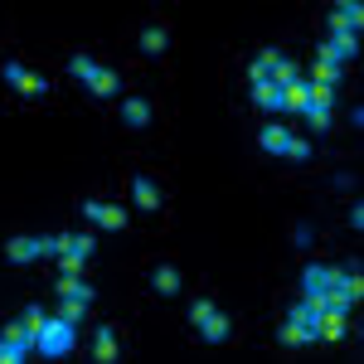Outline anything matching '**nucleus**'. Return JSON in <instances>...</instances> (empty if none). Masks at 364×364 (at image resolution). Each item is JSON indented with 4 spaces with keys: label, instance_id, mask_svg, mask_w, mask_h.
Wrapping results in <instances>:
<instances>
[{
    "label": "nucleus",
    "instance_id": "obj_1",
    "mask_svg": "<svg viewBox=\"0 0 364 364\" xmlns=\"http://www.w3.org/2000/svg\"><path fill=\"white\" fill-rule=\"evenodd\" d=\"M73 336H78V326H68V321H44V331H39V340H34V350L44 355V360H63L68 350H73Z\"/></svg>",
    "mask_w": 364,
    "mask_h": 364
},
{
    "label": "nucleus",
    "instance_id": "obj_2",
    "mask_svg": "<svg viewBox=\"0 0 364 364\" xmlns=\"http://www.w3.org/2000/svg\"><path fill=\"white\" fill-rule=\"evenodd\" d=\"M355 54H360V39H355L350 29H336V34L321 44V63H350Z\"/></svg>",
    "mask_w": 364,
    "mask_h": 364
},
{
    "label": "nucleus",
    "instance_id": "obj_3",
    "mask_svg": "<svg viewBox=\"0 0 364 364\" xmlns=\"http://www.w3.org/2000/svg\"><path fill=\"white\" fill-rule=\"evenodd\" d=\"M336 282H340V272H336V267H321V262H311L306 272H301V287H306V296H326Z\"/></svg>",
    "mask_w": 364,
    "mask_h": 364
},
{
    "label": "nucleus",
    "instance_id": "obj_4",
    "mask_svg": "<svg viewBox=\"0 0 364 364\" xmlns=\"http://www.w3.org/2000/svg\"><path fill=\"white\" fill-rule=\"evenodd\" d=\"M5 78H10V83L20 87L25 97H44V92H49V83H44V78H34V73H29L25 63H5Z\"/></svg>",
    "mask_w": 364,
    "mask_h": 364
},
{
    "label": "nucleus",
    "instance_id": "obj_5",
    "mask_svg": "<svg viewBox=\"0 0 364 364\" xmlns=\"http://www.w3.org/2000/svg\"><path fill=\"white\" fill-rule=\"evenodd\" d=\"M83 214L92 219V224H102V228H122V224H127V209H117V204H97V199H87Z\"/></svg>",
    "mask_w": 364,
    "mask_h": 364
},
{
    "label": "nucleus",
    "instance_id": "obj_6",
    "mask_svg": "<svg viewBox=\"0 0 364 364\" xmlns=\"http://www.w3.org/2000/svg\"><path fill=\"white\" fill-rule=\"evenodd\" d=\"M0 345H10V350H20V355H29V350H34V331H29L25 321H10V326L0 331Z\"/></svg>",
    "mask_w": 364,
    "mask_h": 364
},
{
    "label": "nucleus",
    "instance_id": "obj_7",
    "mask_svg": "<svg viewBox=\"0 0 364 364\" xmlns=\"http://www.w3.org/2000/svg\"><path fill=\"white\" fill-rule=\"evenodd\" d=\"M287 141H291V132H287V127H277V122H267V127L257 132V146H262V151H272V156H282V151H287Z\"/></svg>",
    "mask_w": 364,
    "mask_h": 364
},
{
    "label": "nucleus",
    "instance_id": "obj_8",
    "mask_svg": "<svg viewBox=\"0 0 364 364\" xmlns=\"http://www.w3.org/2000/svg\"><path fill=\"white\" fill-rule=\"evenodd\" d=\"M306 102H311V83L306 78H296L291 87H282V107H287V112H306Z\"/></svg>",
    "mask_w": 364,
    "mask_h": 364
},
{
    "label": "nucleus",
    "instance_id": "obj_9",
    "mask_svg": "<svg viewBox=\"0 0 364 364\" xmlns=\"http://www.w3.org/2000/svg\"><path fill=\"white\" fill-rule=\"evenodd\" d=\"M5 257L10 262H39V238H10L5 243Z\"/></svg>",
    "mask_w": 364,
    "mask_h": 364
},
{
    "label": "nucleus",
    "instance_id": "obj_10",
    "mask_svg": "<svg viewBox=\"0 0 364 364\" xmlns=\"http://www.w3.org/2000/svg\"><path fill=\"white\" fill-rule=\"evenodd\" d=\"M92 355H97V364H117V336H112V326H97Z\"/></svg>",
    "mask_w": 364,
    "mask_h": 364
},
{
    "label": "nucleus",
    "instance_id": "obj_11",
    "mask_svg": "<svg viewBox=\"0 0 364 364\" xmlns=\"http://www.w3.org/2000/svg\"><path fill=\"white\" fill-rule=\"evenodd\" d=\"M252 102H257L262 112H282V87L272 83V78H267V83H257V87H252Z\"/></svg>",
    "mask_w": 364,
    "mask_h": 364
},
{
    "label": "nucleus",
    "instance_id": "obj_12",
    "mask_svg": "<svg viewBox=\"0 0 364 364\" xmlns=\"http://www.w3.org/2000/svg\"><path fill=\"white\" fill-rule=\"evenodd\" d=\"M58 296H63V301H92V287H87L83 277H63L58 282Z\"/></svg>",
    "mask_w": 364,
    "mask_h": 364
},
{
    "label": "nucleus",
    "instance_id": "obj_13",
    "mask_svg": "<svg viewBox=\"0 0 364 364\" xmlns=\"http://www.w3.org/2000/svg\"><path fill=\"white\" fill-rule=\"evenodd\" d=\"M316 336L340 340V336H345V316H340V311H321V321H316Z\"/></svg>",
    "mask_w": 364,
    "mask_h": 364
},
{
    "label": "nucleus",
    "instance_id": "obj_14",
    "mask_svg": "<svg viewBox=\"0 0 364 364\" xmlns=\"http://www.w3.org/2000/svg\"><path fill=\"white\" fill-rule=\"evenodd\" d=\"M132 195H136V204H141V209H151V214L161 209V190H156V185L146 180V175H141L136 185H132Z\"/></svg>",
    "mask_w": 364,
    "mask_h": 364
},
{
    "label": "nucleus",
    "instance_id": "obj_15",
    "mask_svg": "<svg viewBox=\"0 0 364 364\" xmlns=\"http://www.w3.org/2000/svg\"><path fill=\"white\" fill-rule=\"evenodd\" d=\"M151 287H156L161 296H175V291H180V272H175V267H156V272H151Z\"/></svg>",
    "mask_w": 364,
    "mask_h": 364
},
{
    "label": "nucleus",
    "instance_id": "obj_16",
    "mask_svg": "<svg viewBox=\"0 0 364 364\" xmlns=\"http://www.w3.org/2000/svg\"><path fill=\"white\" fill-rule=\"evenodd\" d=\"M87 87H92V97H112L117 92V73L112 68H97V73L87 78Z\"/></svg>",
    "mask_w": 364,
    "mask_h": 364
},
{
    "label": "nucleus",
    "instance_id": "obj_17",
    "mask_svg": "<svg viewBox=\"0 0 364 364\" xmlns=\"http://www.w3.org/2000/svg\"><path fill=\"white\" fill-rule=\"evenodd\" d=\"M199 336L214 340V345H219V340H228V316H224V311H214V316H209V321L199 326Z\"/></svg>",
    "mask_w": 364,
    "mask_h": 364
},
{
    "label": "nucleus",
    "instance_id": "obj_18",
    "mask_svg": "<svg viewBox=\"0 0 364 364\" xmlns=\"http://www.w3.org/2000/svg\"><path fill=\"white\" fill-rule=\"evenodd\" d=\"M336 20L350 29V34H355V29L364 25V5H360V0H350V5H336Z\"/></svg>",
    "mask_w": 364,
    "mask_h": 364
},
{
    "label": "nucleus",
    "instance_id": "obj_19",
    "mask_svg": "<svg viewBox=\"0 0 364 364\" xmlns=\"http://www.w3.org/2000/svg\"><path fill=\"white\" fill-rule=\"evenodd\" d=\"M311 340H316L311 326H296V321H287V326H282V345H311Z\"/></svg>",
    "mask_w": 364,
    "mask_h": 364
},
{
    "label": "nucleus",
    "instance_id": "obj_20",
    "mask_svg": "<svg viewBox=\"0 0 364 364\" xmlns=\"http://www.w3.org/2000/svg\"><path fill=\"white\" fill-rule=\"evenodd\" d=\"M296 78H301V68H296L291 58H277V68H272V83H277V87H291Z\"/></svg>",
    "mask_w": 364,
    "mask_h": 364
},
{
    "label": "nucleus",
    "instance_id": "obj_21",
    "mask_svg": "<svg viewBox=\"0 0 364 364\" xmlns=\"http://www.w3.org/2000/svg\"><path fill=\"white\" fill-rule=\"evenodd\" d=\"M122 117H127V127H146V122H151V107H146L141 97H132V102L122 107Z\"/></svg>",
    "mask_w": 364,
    "mask_h": 364
},
{
    "label": "nucleus",
    "instance_id": "obj_22",
    "mask_svg": "<svg viewBox=\"0 0 364 364\" xmlns=\"http://www.w3.org/2000/svg\"><path fill=\"white\" fill-rule=\"evenodd\" d=\"M311 73H316V83H321V87H336L340 63H321V58H316V68H311Z\"/></svg>",
    "mask_w": 364,
    "mask_h": 364
},
{
    "label": "nucleus",
    "instance_id": "obj_23",
    "mask_svg": "<svg viewBox=\"0 0 364 364\" xmlns=\"http://www.w3.org/2000/svg\"><path fill=\"white\" fill-rule=\"evenodd\" d=\"M87 316V301H63V311H58V321H68V326H83Z\"/></svg>",
    "mask_w": 364,
    "mask_h": 364
},
{
    "label": "nucleus",
    "instance_id": "obj_24",
    "mask_svg": "<svg viewBox=\"0 0 364 364\" xmlns=\"http://www.w3.org/2000/svg\"><path fill=\"white\" fill-rule=\"evenodd\" d=\"M141 49H146V54H161V49H166V29H146V34H141Z\"/></svg>",
    "mask_w": 364,
    "mask_h": 364
},
{
    "label": "nucleus",
    "instance_id": "obj_25",
    "mask_svg": "<svg viewBox=\"0 0 364 364\" xmlns=\"http://www.w3.org/2000/svg\"><path fill=\"white\" fill-rule=\"evenodd\" d=\"M68 73H73V78H83V83H87V78L97 73V63H92V58H87V54H78V58H73V63H68Z\"/></svg>",
    "mask_w": 364,
    "mask_h": 364
},
{
    "label": "nucleus",
    "instance_id": "obj_26",
    "mask_svg": "<svg viewBox=\"0 0 364 364\" xmlns=\"http://www.w3.org/2000/svg\"><path fill=\"white\" fill-rule=\"evenodd\" d=\"M306 122L316 127V132H326V127H331V107H311L306 102Z\"/></svg>",
    "mask_w": 364,
    "mask_h": 364
},
{
    "label": "nucleus",
    "instance_id": "obj_27",
    "mask_svg": "<svg viewBox=\"0 0 364 364\" xmlns=\"http://www.w3.org/2000/svg\"><path fill=\"white\" fill-rule=\"evenodd\" d=\"M336 102V87H321V83H311V107H331Z\"/></svg>",
    "mask_w": 364,
    "mask_h": 364
},
{
    "label": "nucleus",
    "instance_id": "obj_28",
    "mask_svg": "<svg viewBox=\"0 0 364 364\" xmlns=\"http://www.w3.org/2000/svg\"><path fill=\"white\" fill-rule=\"evenodd\" d=\"M282 156H291V161H311V146L301 136H291L287 141V151H282Z\"/></svg>",
    "mask_w": 364,
    "mask_h": 364
},
{
    "label": "nucleus",
    "instance_id": "obj_29",
    "mask_svg": "<svg viewBox=\"0 0 364 364\" xmlns=\"http://www.w3.org/2000/svg\"><path fill=\"white\" fill-rule=\"evenodd\" d=\"M20 321H25L29 331H34V340H39V331H44V321H49V316H44V311H39V306H29L25 316H20Z\"/></svg>",
    "mask_w": 364,
    "mask_h": 364
},
{
    "label": "nucleus",
    "instance_id": "obj_30",
    "mask_svg": "<svg viewBox=\"0 0 364 364\" xmlns=\"http://www.w3.org/2000/svg\"><path fill=\"white\" fill-rule=\"evenodd\" d=\"M209 316H214V301H195V306H190V326H204Z\"/></svg>",
    "mask_w": 364,
    "mask_h": 364
},
{
    "label": "nucleus",
    "instance_id": "obj_31",
    "mask_svg": "<svg viewBox=\"0 0 364 364\" xmlns=\"http://www.w3.org/2000/svg\"><path fill=\"white\" fill-rule=\"evenodd\" d=\"M58 262H63V277H78V267H83L87 257H78V252H63Z\"/></svg>",
    "mask_w": 364,
    "mask_h": 364
},
{
    "label": "nucleus",
    "instance_id": "obj_32",
    "mask_svg": "<svg viewBox=\"0 0 364 364\" xmlns=\"http://www.w3.org/2000/svg\"><path fill=\"white\" fill-rule=\"evenodd\" d=\"M248 78H252V87H257V83H267L272 73H267V63H252V68H248Z\"/></svg>",
    "mask_w": 364,
    "mask_h": 364
},
{
    "label": "nucleus",
    "instance_id": "obj_33",
    "mask_svg": "<svg viewBox=\"0 0 364 364\" xmlns=\"http://www.w3.org/2000/svg\"><path fill=\"white\" fill-rule=\"evenodd\" d=\"M0 364H25V355H20V350H10V345H0Z\"/></svg>",
    "mask_w": 364,
    "mask_h": 364
}]
</instances>
